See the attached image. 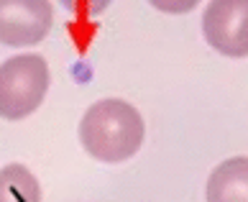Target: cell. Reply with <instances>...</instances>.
Returning a JSON list of instances; mask_svg holds the SVG:
<instances>
[{
  "label": "cell",
  "mask_w": 248,
  "mask_h": 202,
  "mask_svg": "<svg viewBox=\"0 0 248 202\" xmlns=\"http://www.w3.org/2000/svg\"><path fill=\"white\" fill-rule=\"evenodd\" d=\"M143 115L128 100L105 97L93 103L79 121V143L100 164H123L141 151Z\"/></svg>",
  "instance_id": "6da1fadb"
},
{
  "label": "cell",
  "mask_w": 248,
  "mask_h": 202,
  "mask_svg": "<svg viewBox=\"0 0 248 202\" xmlns=\"http://www.w3.org/2000/svg\"><path fill=\"white\" fill-rule=\"evenodd\" d=\"M51 85L49 64L41 54H16L0 64V118L23 121L44 105Z\"/></svg>",
  "instance_id": "7a4b0ae2"
},
{
  "label": "cell",
  "mask_w": 248,
  "mask_h": 202,
  "mask_svg": "<svg viewBox=\"0 0 248 202\" xmlns=\"http://www.w3.org/2000/svg\"><path fill=\"white\" fill-rule=\"evenodd\" d=\"M202 36L228 59L248 57V0H210L202 13Z\"/></svg>",
  "instance_id": "3957f363"
},
{
  "label": "cell",
  "mask_w": 248,
  "mask_h": 202,
  "mask_svg": "<svg viewBox=\"0 0 248 202\" xmlns=\"http://www.w3.org/2000/svg\"><path fill=\"white\" fill-rule=\"evenodd\" d=\"M51 26V0H0V44L3 47H36L49 36Z\"/></svg>",
  "instance_id": "277c9868"
},
{
  "label": "cell",
  "mask_w": 248,
  "mask_h": 202,
  "mask_svg": "<svg viewBox=\"0 0 248 202\" xmlns=\"http://www.w3.org/2000/svg\"><path fill=\"white\" fill-rule=\"evenodd\" d=\"M205 202H248V156H231L210 171Z\"/></svg>",
  "instance_id": "5b68a950"
},
{
  "label": "cell",
  "mask_w": 248,
  "mask_h": 202,
  "mask_svg": "<svg viewBox=\"0 0 248 202\" xmlns=\"http://www.w3.org/2000/svg\"><path fill=\"white\" fill-rule=\"evenodd\" d=\"M41 182L26 164H5L0 169V202H41Z\"/></svg>",
  "instance_id": "8992f818"
},
{
  "label": "cell",
  "mask_w": 248,
  "mask_h": 202,
  "mask_svg": "<svg viewBox=\"0 0 248 202\" xmlns=\"http://www.w3.org/2000/svg\"><path fill=\"white\" fill-rule=\"evenodd\" d=\"M57 3H59L67 13L90 21V18L103 16L108 8H110V3H113V0H57Z\"/></svg>",
  "instance_id": "52a82bcc"
},
{
  "label": "cell",
  "mask_w": 248,
  "mask_h": 202,
  "mask_svg": "<svg viewBox=\"0 0 248 202\" xmlns=\"http://www.w3.org/2000/svg\"><path fill=\"white\" fill-rule=\"evenodd\" d=\"M149 5L156 8L159 13H169V16H182L189 13L200 5V0H149Z\"/></svg>",
  "instance_id": "ba28073f"
}]
</instances>
